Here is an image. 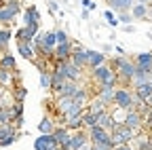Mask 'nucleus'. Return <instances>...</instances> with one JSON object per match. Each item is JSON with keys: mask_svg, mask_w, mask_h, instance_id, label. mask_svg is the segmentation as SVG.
Instances as JSON below:
<instances>
[{"mask_svg": "<svg viewBox=\"0 0 152 150\" xmlns=\"http://www.w3.org/2000/svg\"><path fill=\"white\" fill-rule=\"evenodd\" d=\"M110 135H112V144L114 146H123V144H129L137 133H135V131H131L129 127H125V125H118Z\"/></svg>", "mask_w": 152, "mask_h": 150, "instance_id": "4", "label": "nucleus"}, {"mask_svg": "<svg viewBox=\"0 0 152 150\" xmlns=\"http://www.w3.org/2000/svg\"><path fill=\"white\" fill-rule=\"evenodd\" d=\"M70 61L76 66V68H89V49H83L80 45H74L72 42V57Z\"/></svg>", "mask_w": 152, "mask_h": 150, "instance_id": "5", "label": "nucleus"}, {"mask_svg": "<svg viewBox=\"0 0 152 150\" xmlns=\"http://www.w3.org/2000/svg\"><path fill=\"white\" fill-rule=\"evenodd\" d=\"M11 83H13V72L0 68V85H2V87H9Z\"/></svg>", "mask_w": 152, "mask_h": 150, "instance_id": "26", "label": "nucleus"}, {"mask_svg": "<svg viewBox=\"0 0 152 150\" xmlns=\"http://www.w3.org/2000/svg\"><path fill=\"white\" fill-rule=\"evenodd\" d=\"M123 30H125V32H135V28H133V26H125Z\"/></svg>", "mask_w": 152, "mask_h": 150, "instance_id": "37", "label": "nucleus"}, {"mask_svg": "<svg viewBox=\"0 0 152 150\" xmlns=\"http://www.w3.org/2000/svg\"><path fill=\"white\" fill-rule=\"evenodd\" d=\"M17 138L19 133L15 131L13 125H0V146H11Z\"/></svg>", "mask_w": 152, "mask_h": 150, "instance_id": "8", "label": "nucleus"}, {"mask_svg": "<svg viewBox=\"0 0 152 150\" xmlns=\"http://www.w3.org/2000/svg\"><path fill=\"white\" fill-rule=\"evenodd\" d=\"M2 93H4V87H2V85H0V95H2Z\"/></svg>", "mask_w": 152, "mask_h": 150, "instance_id": "39", "label": "nucleus"}, {"mask_svg": "<svg viewBox=\"0 0 152 150\" xmlns=\"http://www.w3.org/2000/svg\"><path fill=\"white\" fill-rule=\"evenodd\" d=\"M55 121L51 119V116H45L42 121H40V125H38V131H40V135H51L53 131H55Z\"/></svg>", "mask_w": 152, "mask_h": 150, "instance_id": "21", "label": "nucleus"}, {"mask_svg": "<svg viewBox=\"0 0 152 150\" xmlns=\"http://www.w3.org/2000/svg\"><path fill=\"white\" fill-rule=\"evenodd\" d=\"M108 108H106V104L99 100V97H91V102L87 104V112H91V114H95V116H99V114H104Z\"/></svg>", "mask_w": 152, "mask_h": 150, "instance_id": "18", "label": "nucleus"}, {"mask_svg": "<svg viewBox=\"0 0 152 150\" xmlns=\"http://www.w3.org/2000/svg\"><path fill=\"white\" fill-rule=\"evenodd\" d=\"M80 2H83V9H87V11L95 9V2H91V0H80Z\"/></svg>", "mask_w": 152, "mask_h": 150, "instance_id": "33", "label": "nucleus"}, {"mask_svg": "<svg viewBox=\"0 0 152 150\" xmlns=\"http://www.w3.org/2000/svg\"><path fill=\"white\" fill-rule=\"evenodd\" d=\"M148 17H152V2L148 4Z\"/></svg>", "mask_w": 152, "mask_h": 150, "instance_id": "38", "label": "nucleus"}, {"mask_svg": "<svg viewBox=\"0 0 152 150\" xmlns=\"http://www.w3.org/2000/svg\"><path fill=\"white\" fill-rule=\"evenodd\" d=\"M114 150H133L129 144H123V146H114Z\"/></svg>", "mask_w": 152, "mask_h": 150, "instance_id": "35", "label": "nucleus"}, {"mask_svg": "<svg viewBox=\"0 0 152 150\" xmlns=\"http://www.w3.org/2000/svg\"><path fill=\"white\" fill-rule=\"evenodd\" d=\"M53 138L57 140V144H59L61 148H66L70 144V138H72V131L66 127V125H59V127H55L53 131Z\"/></svg>", "mask_w": 152, "mask_h": 150, "instance_id": "11", "label": "nucleus"}, {"mask_svg": "<svg viewBox=\"0 0 152 150\" xmlns=\"http://www.w3.org/2000/svg\"><path fill=\"white\" fill-rule=\"evenodd\" d=\"M114 91H116V87H112V85H99L97 93H95V97H99L106 106H110L114 102Z\"/></svg>", "mask_w": 152, "mask_h": 150, "instance_id": "13", "label": "nucleus"}, {"mask_svg": "<svg viewBox=\"0 0 152 150\" xmlns=\"http://www.w3.org/2000/svg\"><path fill=\"white\" fill-rule=\"evenodd\" d=\"M104 64H108V57H106L102 51H89V68H91V70L99 68V66H104Z\"/></svg>", "mask_w": 152, "mask_h": 150, "instance_id": "16", "label": "nucleus"}, {"mask_svg": "<svg viewBox=\"0 0 152 150\" xmlns=\"http://www.w3.org/2000/svg\"><path fill=\"white\" fill-rule=\"evenodd\" d=\"M129 13H131L133 19H146V17H148V4H140V2H135V4L131 7Z\"/></svg>", "mask_w": 152, "mask_h": 150, "instance_id": "23", "label": "nucleus"}, {"mask_svg": "<svg viewBox=\"0 0 152 150\" xmlns=\"http://www.w3.org/2000/svg\"><path fill=\"white\" fill-rule=\"evenodd\" d=\"M116 76H118V80H123L125 85H127V83H133V76H135V61L123 57L121 64H118V70H116Z\"/></svg>", "mask_w": 152, "mask_h": 150, "instance_id": "3", "label": "nucleus"}, {"mask_svg": "<svg viewBox=\"0 0 152 150\" xmlns=\"http://www.w3.org/2000/svg\"><path fill=\"white\" fill-rule=\"evenodd\" d=\"M15 66H17V61H15V55H13V53H9V51H7V53L0 55V68L15 72Z\"/></svg>", "mask_w": 152, "mask_h": 150, "instance_id": "22", "label": "nucleus"}, {"mask_svg": "<svg viewBox=\"0 0 152 150\" xmlns=\"http://www.w3.org/2000/svg\"><path fill=\"white\" fill-rule=\"evenodd\" d=\"M91 78L97 83V85H112V87H116V83H118L116 72H114L108 64H104V66H99V68L91 70Z\"/></svg>", "mask_w": 152, "mask_h": 150, "instance_id": "2", "label": "nucleus"}, {"mask_svg": "<svg viewBox=\"0 0 152 150\" xmlns=\"http://www.w3.org/2000/svg\"><path fill=\"white\" fill-rule=\"evenodd\" d=\"M49 11L51 13H57V11H59V4H57L55 0H49Z\"/></svg>", "mask_w": 152, "mask_h": 150, "instance_id": "34", "label": "nucleus"}, {"mask_svg": "<svg viewBox=\"0 0 152 150\" xmlns=\"http://www.w3.org/2000/svg\"><path fill=\"white\" fill-rule=\"evenodd\" d=\"M95 125H97V116L85 110V112H83V127H85V129H91V127H95Z\"/></svg>", "mask_w": 152, "mask_h": 150, "instance_id": "25", "label": "nucleus"}, {"mask_svg": "<svg viewBox=\"0 0 152 150\" xmlns=\"http://www.w3.org/2000/svg\"><path fill=\"white\" fill-rule=\"evenodd\" d=\"M80 89V85L78 83H72V80H66L59 89H57L55 91V95L57 97H74L76 95V91H78Z\"/></svg>", "mask_w": 152, "mask_h": 150, "instance_id": "14", "label": "nucleus"}, {"mask_svg": "<svg viewBox=\"0 0 152 150\" xmlns=\"http://www.w3.org/2000/svg\"><path fill=\"white\" fill-rule=\"evenodd\" d=\"M23 26L30 28V26H40V13H38V9L32 4L23 11Z\"/></svg>", "mask_w": 152, "mask_h": 150, "instance_id": "12", "label": "nucleus"}, {"mask_svg": "<svg viewBox=\"0 0 152 150\" xmlns=\"http://www.w3.org/2000/svg\"><path fill=\"white\" fill-rule=\"evenodd\" d=\"M104 17H106V21H108L112 28H116V26H118V17L114 15L112 11H104Z\"/></svg>", "mask_w": 152, "mask_h": 150, "instance_id": "30", "label": "nucleus"}, {"mask_svg": "<svg viewBox=\"0 0 152 150\" xmlns=\"http://www.w3.org/2000/svg\"><path fill=\"white\" fill-rule=\"evenodd\" d=\"M17 53L21 55L23 59H30V61H34L36 49H34V45H32V42H17Z\"/></svg>", "mask_w": 152, "mask_h": 150, "instance_id": "17", "label": "nucleus"}, {"mask_svg": "<svg viewBox=\"0 0 152 150\" xmlns=\"http://www.w3.org/2000/svg\"><path fill=\"white\" fill-rule=\"evenodd\" d=\"M133 61H135V68H142L146 72H152V53L150 51L148 53H137Z\"/></svg>", "mask_w": 152, "mask_h": 150, "instance_id": "15", "label": "nucleus"}, {"mask_svg": "<svg viewBox=\"0 0 152 150\" xmlns=\"http://www.w3.org/2000/svg\"><path fill=\"white\" fill-rule=\"evenodd\" d=\"M72 57V40L70 42H61L55 47V61L61 64V61H70Z\"/></svg>", "mask_w": 152, "mask_h": 150, "instance_id": "10", "label": "nucleus"}, {"mask_svg": "<svg viewBox=\"0 0 152 150\" xmlns=\"http://www.w3.org/2000/svg\"><path fill=\"white\" fill-rule=\"evenodd\" d=\"M51 83H53L51 72H40V87L42 89H51Z\"/></svg>", "mask_w": 152, "mask_h": 150, "instance_id": "28", "label": "nucleus"}, {"mask_svg": "<svg viewBox=\"0 0 152 150\" xmlns=\"http://www.w3.org/2000/svg\"><path fill=\"white\" fill-rule=\"evenodd\" d=\"M59 144H57V140L53 138V133L51 135H38L34 140V150H53Z\"/></svg>", "mask_w": 152, "mask_h": 150, "instance_id": "9", "label": "nucleus"}, {"mask_svg": "<svg viewBox=\"0 0 152 150\" xmlns=\"http://www.w3.org/2000/svg\"><path fill=\"white\" fill-rule=\"evenodd\" d=\"M116 17H118V23H125V26H131V21H133V17H131V13H129V11L118 13Z\"/></svg>", "mask_w": 152, "mask_h": 150, "instance_id": "31", "label": "nucleus"}, {"mask_svg": "<svg viewBox=\"0 0 152 150\" xmlns=\"http://www.w3.org/2000/svg\"><path fill=\"white\" fill-rule=\"evenodd\" d=\"M80 17H83V19H89V11H87V9H83V13H80Z\"/></svg>", "mask_w": 152, "mask_h": 150, "instance_id": "36", "label": "nucleus"}, {"mask_svg": "<svg viewBox=\"0 0 152 150\" xmlns=\"http://www.w3.org/2000/svg\"><path fill=\"white\" fill-rule=\"evenodd\" d=\"M108 4L116 13H125V11H131V7L135 4V0H108Z\"/></svg>", "mask_w": 152, "mask_h": 150, "instance_id": "19", "label": "nucleus"}, {"mask_svg": "<svg viewBox=\"0 0 152 150\" xmlns=\"http://www.w3.org/2000/svg\"><path fill=\"white\" fill-rule=\"evenodd\" d=\"M89 133H87V129H80V131H74L72 138H70V144L61 150H83L85 146H89Z\"/></svg>", "mask_w": 152, "mask_h": 150, "instance_id": "6", "label": "nucleus"}, {"mask_svg": "<svg viewBox=\"0 0 152 150\" xmlns=\"http://www.w3.org/2000/svg\"><path fill=\"white\" fill-rule=\"evenodd\" d=\"M123 125L129 127L131 131H135V133H140V129L144 127V116L140 114L137 110H129V112H127V119H125Z\"/></svg>", "mask_w": 152, "mask_h": 150, "instance_id": "7", "label": "nucleus"}, {"mask_svg": "<svg viewBox=\"0 0 152 150\" xmlns=\"http://www.w3.org/2000/svg\"><path fill=\"white\" fill-rule=\"evenodd\" d=\"M13 38V32L7 26H0V53H7V47Z\"/></svg>", "mask_w": 152, "mask_h": 150, "instance_id": "20", "label": "nucleus"}, {"mask_svg": "<svg viewBox=\"0 0 152 150\" xmlns=\"http://www.w3.org/2000/svg\"><path fill=\"white\" fill-rule=\"evenodd\" d=\"M15 17H17V13L13 11V9H9L7 4L2 7V9H0V26H9L13 19H15Z\"/></svg>", "mask_w": 152, "mask_h": 150, "instance_id": "24", "label": "nucleus"}, {"mask_svg": "<svg viewBox=\"0 0 152 150\" xmlns=\"http://www.w3.org/2000/svg\"><path fill=\"white\" fill-rule=\"evenodd\" d=\"M26 95H28V89H26V87H17V89H13V97H15V102L23 104Z\"/></svg>", "mask_w": 152, "mask_h": 150, "instance_id": "27", "label": "nucleus"}, {"mask_svg": "<svg viewBox=\"0 0 152 150\" xmlns=\"http://www.w3.org/2000/svg\"><path fill=\"white\" fill-rule=\"evenodd\" d=\"M87 133H89V142H91L93 146H102V148L114 150V144H112V135H110V131H106L104 127L95 125V127L87 129Z\"/></svg>", "mask_w": 152, "mask_h": 150, "instance_id": "1", "label": "nucleus"}, {"mask_svg": "<svg viewBox=\"0 0 152 150\" xmlns=\"http://www.w3.org/2000/svg\"><path fill=\"white\" fill-rule=\"evenodd\" d=\"M137 146H140V150H152V142L146 138H137Z\"/></svg>", "mask_w": 152, "mask_h": 150, "instance_id": "32", "label": "nucleus"}, {"mask_svg": "<svg viewBox=\"0 0 152 150\" xmlns=\"http://www.w3.org/2000/svg\"><path fill=\"white\" fill-rule=\"evenodd\" d=\"M55 38H57V45H61V42H70V36L66 30H55Z\"/></svg>", "mask_w": 152, "mask_h": 150, "instance_id": "29", "label": "nucleus"}]
</instances>
